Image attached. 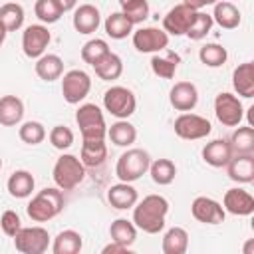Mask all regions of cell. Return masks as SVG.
<instances>
[{
  "instance_id": "obj_1",
  "label": "cell",
  "mask_w": 254,
  "mask_h": 254,
  "mask_svg": "<svg viewBox=\"0 0 254 254\" xmlns=\"http://www.w3.org/2000/svg\"><path fill=\"white\" fill-rule=\"evenodd\" d=\"M169 200L161 194H147L133 206V224L147 234H157L165 228Z\"/></svg>"
},
{
  "instance_id": "obj_2",
  "label": "cell",
  "mask_w": 254,
  "mask_h": 254,
  "mask_svg": "<svg viewBox=\"0 0 254 254\" xmlns=\"http://www.w3.org/2000/svg\"><path fill=\"white\" fill-rule=\"evenodd\" d=\"M64 208V194L62 189H54V187H46L42 189L26 206L28 216L34 222H48L54 216H58Z\"/></svg>"
},
{
  "instance_id": "obj_3",
  "label": "cell",
  "mask_w": 254,
  "mask_h": 254,
  "mask_svg": "<svg viewBox=\"0 0 254 254\" xmlns=\"http://www.w3.org/2000/svg\"><path fill=\"white\" fill-rule=\"evenodd\" d=\"M151 165V157L147 151L143 149H127L115 165V175L121 183H135L137 179H141Z\"/></svg>"
},
{
  "instance_id": "obj_4",
  "label": "cell",
  "mask_w": 254,
  "mask_h": 254,
  "mask_svg": "<svg viewBox=\"0 0 254 254\" xmlns=\"http://www.w3.org/2000/svg\"><path fill=\"white\" fill-rule=\"evenodd\" d=\"M52 177L58 189L71 190L85 179V165L75 155H62L54 165Z\"/></svg>"
},
{
  "instance_id": "obj_5",
  "label": "cell",
  "mask_w": 254,
  "mask_h": 254,
  "mask_svg": "<svg viewBox=\"0 0 254 254\" xmlns=\"http://www.w3.org/2000/svg\"><path fill=\"white\" fill-rule=\"evenodd\" d=\"M75 123L79 127L81 139H105L107 125L101 109L95 103H83L75 111Z\"/></svg>"
},
{
  "instance_id": "obj_6",
  "label": "cell",
  "mask_w": 254,
  "mask_h": 254,
  "mask_svg": "<svg viewBox=\"0 0 254 254\" xmlns=\"http://www.w3.org/2000/svg\"><path fill=\"white\" fill-rule=\"evenodd\" d=\"M103 107L117 119H127L135 113L137 99L131 89L123 85H113L103 93Z\"/></svg>"
},
{
  "instance_id": "obj_7",
  "label": "cell",
  "mask_w": 254,
  "mask_h": 254,
  "mask_svg": "<svg viewBox=\"0 0 254 254\" xmlns=\"http://www.w3.org/2000/svg\"><path fill=\"white\" fill-rule=\"evenodd\" d=\"M212 131V125L206 117L202 115H196V113H181L177 119H175V133L177 137L181 139H187V141H196V139H204L206 135H210Z\"/></svg>"
},
{
  "instance_id": "obj_8",
  "label": "cell",
  "mask_w": 254,
  "mask_h": 254,
  "mask_svg": "<svg viewBox=\"0 0 254 254\" xmlns=\"http://www.w3.org/2000/svg\"><path fill=\"white\" fill-rule=\"evenodd\" d=\"M14 246L22 254H44L50 246V234L42 226L20 228L14 236Z\"/></svg>"
},
{
  "instance_id": "obj_9",
  "label": "cell",
  "mask_w": 254,
  "mask_h": 254,
  "mask_svg": "<svg viewBox=\"0 0 254 254\" xmlns=\"http://www.w3.org/2000/svg\"><path fill=\"white\" fill-rule=\"evenodd\" d=\"M91 89V77L83 69H69L62 79V95L67 103L75 105L87 97Z\"/></svg>"
},
{
  "instance_id": "obj_10",
  "label": "cell",
  "mask_w": 254,
  "mask_h": 254,
  "mask_svg": "<svg viewBox=\"0 0 254 254\" xmlns=\"http://www.w3.org/2000/svg\"><path fill=\"white\" fill-rule=\"evenodd\" d=\"M214 115L222 125L236 127V125H240V121L244 117V107L236 95L222 91L214 99Z\"/></svg>"
},
{
  "instance_id": "obj_11",
  "label": "cell",
  "mask_w": 254,
  "mask_h": 254,
  "mask_svg": "<svg viewBox=\"0 0 254 254\" xmlns=\"http://www.w3.org/2000/svg\"><path fill=\"white\" fill-rule=\"evenodd\" d=\"M194 16H196V10L181 2V4L173 6L165 14V18H163V30L167 34H171V36H185L187 30L190 28Z\"/></svg>"
},
{
  "instance_id": "obj_12",
  "label": "cell",
  "mask_w": 254,
  "mask_h": 254,
  "mask_svg": "<svg viewBox=\"0 0 254 254\" xmlns=\"http://www.w3.org/2000/svg\"><path fill=\"white\" fill-rule=\"evenodd\" d=\"M133 46L141 54H153L161 52L169 46V34L159 28H139L133 32Z\"/></svg>"
},
{
  "instance_id": "obj_13",
  "label": "cell",
  "mask_w": 254,
  "mask_h": 254,
  "mask_svg": "<svg viewBox=\"0 0 254 254\" xmlns=\"http://www.w3.org/2000/svg\"><path fill=\"white\" fill-rule=\"evenodd\" d=\"M50 40H52V36H50V32H48L46 26H42V24H32V26H28V28L24 30V34H22V50H24V54H26L28 58L38 60L40 56H44V52H46Z\"/></svg>"
},
{
  "instance_id": "obj_14",
  "label": "cell",
  "mask_w": 254,
  "mask_h": 254,
  "mask_svg": "<svg viewBox=\"0 0 254 254\" xmlns=\"http://www.w3.org/2000/svg\"><path fill=\"white\" fill-rule=\"evenodd\" d=\"M190 212L202 224H220L224 222V216H226V210L222 208V204L210 196H196L190 204Z\"/></svg>"
},
{
  "instance_id": "obj_15",
  "label": "cell",
  "mask_w": 254,
  "mask_h": 254,
  "mask_svg": "<svg viewBox=\"0 0 254 254\" xmlns=\"http://www.w3.org/2000/svg\"><path fill=\"white\" fill-rule=\"evenodd\" d=\"M169 101L177 111H192L198 103V91L196 85L190 81H179L169 91Z\"/></svg>"
},
{
  "instance_id": "obj_16",
  "label": "cell",
  "mask_w": 254,
  "mask_h": 254,
  "mask_svg": "<svg viewBox=\"0 0 254 254\" xmlns=\"http://www.w3.org/2000/svg\"><path fill=\"white\" fill-rule=\"evenodd\" d=\"M222 208L236 216H248L254 212V196L244 189H228L222 198Z\"/></svg>"
},
{
  "instance_id": "obj_17",
  "label": "cell",
  "mask_w": 254,
  "mask_h": 254,
  "mask_svg": "<svg viewBox=\"0 0 254 254\" xmlns=\"http://www.w3.org/2000/svg\"><path fill=\"white\" fill-rule=\"evenodd\" d=\"M226 173L234 183L248 185L254 181V157L252 155H232L226 163Z\"/></svg>"
},
{
  "instance_id": "obj_18",
  "label": "cell",
  "mask_w": 254,
  "mask_h": 254,
  "mask_svg": "<svg viewBox=\"0 0 254 254\" xmlns=\"http://www.w3.org/2000/svg\"><path fill=\"white\" fill-rule=\"evenodd\" d=\"M101 24L99 10L93 4H81L73 12V28L79 34H93Z\"/></svg>"
},
{
  "instance_id": "obj_19",
  "label": "cell",
  "mask_w": 254,
  "mask_h": 254,
  "mask_svg": "<svg viewBox=\"0 0 254 254\" xmlns=\"http://www.w3.org/2000/svg\"><path fill=\"white\" fill-rule=\"evenodd\" d=\"M232 155H234L232 147L226 139H214V141L206 143L202 149V159L210 167H226V163L230 161Z\"/></svg>"
},
{
  "instance_id": "obj_20",
  "label": "cell",
  "mask_w": 254,
  "mask_h": 254,
  "mask_svg": "<svg viewBox=\"0 0 254 254\" xmlns=\"http://www.w3.org/2000/svg\"><path fill=\"white\" fill-rule=\"evenodd\" d=\"M137 198H139L137 190H135V187H131V183H117V185L109 187V190H107V200L117 210L133 208Z\"/></svg>"
},
{
  "instance_id": "obj_21",
  "label": "cell",
  "mask_w": 254,
  "mask_h": 254,
  "mask_svg": "<svg viewBox=\"0 0 254 254\" xmlns=\"http://www.w3.org/2000/svg\"><path fill=\"white\" fill-rule=\"evenodd\" d=\"M232 85H234V91L246 99L254 95V64L252 62H244L232 71Z\"/></svg>"
},
{
  "instance_id": "obj_22",
  "label": "cell",
  "mask_w": 254,
  "mask_h": 254,
  "mask_svg": "<svg viewBox=\"0 0 254 254\" xmlns=\"http://www.w3.org/2000/svg\"><path fill=\"white\" fill-rule=\"evenodd\" d=\"M24 117V103L16 95H4L0 97V125L14 127Z\"/></svg>"
},
{
  "instance_id": "obj_23",
  "label": "cell",
  "mask_w": 254,
  "mask_h": 254,
  "mask_svg": "<svg viewBox=\"0 0 254 254\" xmlns=\"http://www.w3.org/2000/svg\"><path fill=\"white\" fill-rule=\"evenodd\" d=\"M81 163L85 167H99L107 159V145L103 139H83L81 143Z\"/></svg>"
},
{
  "instance_id": "obj_24",
  "label": "cell",
  "mask_w": 254,
  "mask_h": 254,
  "mask_svg": "<svg viewBox=\"0 0 254 254\" xmlns=\"http://www.w3.org/2000/svg\"><path fill=\"white\" fill-rule=\"evenodd\" d=\"M93 69H95V75L103 81H113L117 79L121 73H123V62L117 54L113 52H107L103 58H99L95 64H93Z\"/></svg>"
},
{
  "instance_id": "obj_25",
  "label": "cell",
  "mask_w": 254,
  "mask_h": 254,
  "mask_svg": "<svg viewBox=\"0 0 254 254\" xmlns=\"http://www.w3.org/2000/svg\"><path fill=\"white\" fill-rule=\"evenodd\" d=\"M210 16H212V22H216L224 30H234L240 24V10L232 2H226V0L216 2L214 12Z\"/></svg>"
},
{
  "instance_id": "obj_26",
  "label": "cell",
  "mask_w": 254,
  "mask_h": 254,
  "mask_svg": "<svg viewBox=\"0 0 254 254\" xmlns=\"http://www.w3.org/2000/svg\"><path fill=\"white\" fill-rule=\"evenodd\" d=\"M36 73L44 81H54L64 73V62L56 54H44L36 62Z\"/></svg>"
},
{
  "instance_id": "obj_27",
  "label": "cell",
  "mask_w": 254,
  "mask_h": 254,
  "mask_svg": "<svg viewBox=\"0 0 254 254\" xmlns=\"http://www.w3.org/2000/svg\"><path fill=\"white\" fill-rule=\"evenodd\" d=\"M34 177H32V173L30 171H14L12 175H10V179H8V183H6V187H8V192L14 196V198H26V196H30L32 194V190H34Z\"/></svg>"
},
{
  "instance_id": "obj_28",
  "label": "cell",
  "mask_w": 254,
  "mask_h": 254,
  "mask_svg": "<svg viewBox=\"0 0 254 254\" xmlns=\"http://www.w3.org/2000/svg\"><path fill=\"white\" fill-rule=\"evenodd\" d=\"M107 137L111 139L113 145L117 147H129L135 143L137 139V129L127 121V119H119L115 121L109 129H107Z\"/></svg>"
},
{
  "instance_id": "obj_29",
  "label": "cell",
  "mask_w": 254,
  "mask_h": 254,
  "mask_svg": "<svg viewBox=\"0 0 254 254\" xmlns=\"http://www.w3.org/2000/svg\"><path fill=\"white\" fill-rule=\"evenodd\" d=\"M163 252L165 254H185L189 248V234L181 226H173L163 236Z\"/></svg>"
},
{
  "instance_id": "obj_30",
  "label": "cell",
  "mask_w": 254,
  "mask_h": 254,
  "mask_svg": "<svg viewBox=\"0 0 254 254\" xmlns=\"http://www.w3.org/2000/svg\"><path fill=\"white\" fill-rule=\"evenodd\" d=\"M179 64H181V56L177 52H167L165 56H153L151 69L155 75H159L163 79H173Z\"/></svg>"
},
{
  "instance_id": "obj_31",
  "label": "cell",
  "mask_w": 254,
  "mask_h": 254,
  "mask_svg": "<svg viewBox=\"0 0 254 254\" xmlns=\"http://www.w3.org/2000/svg\"><path fill=\"white\" fill-rule=\"evenodd\" d=\"M83 246V240H81V234L75 232V230H62L56 238H54V244H52V250L54 254H77Z\"/></svg>"
},
{
  "instance_id": "obj_32",
  "label": "cell",
  "mask_w": 254,
  "mask_h": 254,
  "mask_svg": "<svg viewBox=\"0 0 254 254\" xmlns=\"http://www.w3.org/2000/svg\"><path fill=\"white\" fill-rule=\"evenodd\" d=\"M230 147L234 155H252L254 153V129L252 125L238 127L230 137Z\"/></svg>"
},
{
  "instance_id": "obj_33",
  "label": "cell",
  "mask_w": 254,
  "mask_h": 254,
  "mask_svg": "<svg viewBox=\"0 0 254 254\" xmlns=\"http://www.w3.org/2000/svg\"><path fill=\"white\" fill-rule=\"evenodd\" d=\"M109 236H111V240L131 248V244L137 240V226L127 218H117L109 226Z\"/></svg>"
},
{
  "instance_id": "obj_34",
  "label": "cell",
  "mask_w": 254,
  "mask_h": 254,
  "mask_svg": "<svg viewBox=\"0 0 254 254\" xmlns=\"http://www.w3.org/2000/svg\"><path fill=\"white\" fill-rule=\"evenodd\" d=\"M105 34L113 40H123L133 32V24L125 18L123 12H113L105 18Z\"/></svg>"
},
{
  "instance_id": "obj_35",
  "label": "cell",
  "mask_w": 254,
  "mask_h": 254,
  "mask_svg": "<svg viewBox=\"0 0 254 254\" xmlns=\"http://www.w3.org/2000/svg\"><path fill=\"white\" fill-rule=\"evenodd\" d=\"M24 8L18 2H6L0 6V22L6 32H16L24 24Z\"/></svg>"
},
{
  "instance_id": "obj_36",
  "label": "cell",
  "mask_w": 254,
  "mask_h": 254,
  "mask_svg": "<svg viewBox=\"0 0 254 254\" xmlns=\"http://www.w3.org/2000/svg\"><path fill=\"white\" fill-rule=\"evenodd\" d=\"M149 173H151V179L153 183L157 185H171L175 181V175H177V167L171 159H157L149 165Z\"/></svg>"
},
{
  "instance_id": "obj_37",
  "label": "cell",
  "mask_w": 254,
  "mask_h": 254,
  "mask_svg": "<svg viewBox=\"0 0 254 254\" xmlns=\"http://www.w3.org/2000/svg\"><path fill=\"white\" fill-rule=\"evenodd\" d=\"M198 58L204 65L208 67H220L222 64H226L228 60V52L226 48H222L220 44H206L198 50Z\"/></svg>"
},
{
  "instance_id": "obj_38",
  "label": "cell",
  "mask_w": 254,
  "mask_h": 254,
  "mask_svg": "<svg viewBox=\"0 0 254 254\" xmlns=\"http://www.w3.org/2000/svg\"><path fill=\"white\" fill-rule=\"evenodd\" d=\"M34 12H36L38 20H42L44 24H54L64 14L58 0H38L36 6H34Z\"/></svg>"
},
{
  "instance_id": "obj_39",
  "label": "cell",
  "mask_w": 254,
  "mask_h": 254,
  "mask_svg": "<svg viewBox=\"0 0 254 254\" xmlns=\"http://www.w3.org/2000/svg\"><path fill=\"white\" fill-rule=\"evenodd\" d=\"M212 24H214V22H212V16H210V14L196 10V16H194V20H192V24H190V28L187 30L185 36H189L190 40H202V38H206V34L210 32Z\"/></svg>"
},
{
  "instance_id": "obj_40",
  "label": "cell",
  "mask_w": 254,
  "mask_h": 254,
  "mask_svg": "<svg viewBox=\"0 0 254 254\" xmlns=\"http://www.w3.org/2000/svg\"><path fill=\"white\" fill-rule=\"evenodd\" d=\"M107 52H111L109 46H107V42L95 38V40H89V42L83 44V48H81V60H83L85 64L93 65V64H95L99 58H103Z\"/></svg>"
},
{
  "instance_id": "obj_41",
  "label": "cell",
  "mask_w": 254,
  "mask_h": 254,
  "mask_svg": "<svg viewBox=\"0 0 254 254\" xmlns=\"http://www.w3.org/2000/svg\"><path fill=\"white\" fill-rule=\"evenodd\" d=\"M18 135H20V139L24 143L38 145V143H42L46 139V129H44V125L40 121H26V123H22Z\"/></svg>"
},
{
  "instance_id": "obj_42",
  "label": "cell",
  "mask_w": 254,
  "mask_h": 254,
  "mask_svg": "<svg viewBox=\"0 0 254 254\" xmlns=\"http://www.w3.org/2000/svg\"><path fill=\"white\" fill-rule=\"evenodd\" d=\"M121 12L135 26V24H141L149 16V4H147V0H131L121 6Z\"/></svg>"
},
{
  "instance_id": "obj_43",
  "label": "cell",
  "mask_w": 254,
  "mask_h": 254,
  "mask_svg": "<svg viewBox=\"0 0 254 254\" xmlns=\"http://www.w3.org/2000/svg\"><path fill=\"white\" fill-rule=\"evenodd\" d=\"M50 143L60 149V151H65L73 145V131L65 125H56L52 131H50Z\"/></svg>"
},
{
  "instance_id": "obj_44",
  "label": "cell",
  "mask_w": 254,
  "mask_h": 254,
  "mask_svg": "<svg viewBox=\"0 0 254 254\" xmlns=\"http://www.w3.org/2000/svg\"><path fill=\"white\" fill-rule=\"evenodd\" d=\"M0 228H2V232L6 234V236H16L18 234V230L22 228V222H20V216H18V212H14V210H4L2 212V216H0Z\"/></svg>"
},
{
  "instance_id": "obj_45",
  "label": "cell",
  "mask_w": 254,
  "mask_h": 254,
  "mask_svg": "<svg viewBox=\"0 0 254 254\" xmlns=\"http://www.w3.org/2000/svg\"><path fill=\"white\" fill-rule=\"evenodd\" d=\"M129 254V246H125V244H119V242H115V240H111V244H107V246H103V254Z\"/></svg>"
},
{
  "instance_id": "obj_46",
  "label": "cell",
  "mask_w": 254,
  "mask_h": 254,
  "mask_svg": "<svg viewBox=\"0 0 254 254\" xmlns=\"http://www.w3.org/2000/svg\"><path fill=\"white\" fill-rule=\"evenodd\" d=\"M216 2L218 0H183V4H187V6L194 8V10H200V8H204L208 4H216Z\"/></svg>"
},
{
  "instance_id": "obj_47",
  "label": "cell",
  "mask_w": 254,
  "mask_h": 254,
  "mask_svg": "<svg viewBox=\"0 0 254 254\" xmlns=\"http://www.w3.org/2000/svg\"><path fill=\"white\" fill-rule=\"evenodd\" d=\"M58 2H60V6H62V10H64V12L73 10V8H75V4H77V0H58Z\"/></svg>"
},
{
  "instance_id": "obj_48",
  "label": "cell",
  "mask_w": 254,
  "mask_h": 254,
  "mask_svg": "<svg viewBox=\"0 0 254 254\" xmlns=\"http://www.w3.org/2000/svg\"><path fill=\"white\" fill-rule=\"evenodd\" d=\"M6 34H8V32H6V28H4V26H2V22H0V48H2L4 40H6Z\"/></svg>"
},
{
  "instance_id": "obj_49",
  "label": "cell",
  "mask_w": 254,
  "mask_h": 254,
  "mask_svg": "<svg viewBox=\"0 0 254 254\" xmlns=\"http://www.w3.org/2000/svg\"><path fill=\"white\" fill-rule=\"evenodd\" d=\"M250 250H252V242H248V244H246V248H244V252H246V254H248V252H250Z\"/></svg>"
},
{
  "instance_id": "obj_50",
  "label": "cell",
  "mask_w": 254,
  "mask_h": 254,
  "mask_svg": "<svg viewBox=\"0 0 254 254\" xmlns=\"http://www.w3.org/2000/svg\"><path fill=\"white\" fill-rule=\"evenodd\" d=\"M127 2H131V0H119V6H123V4H127Z\"/></svg>"
},
{
  "instance_id": "obj_51",
  "label": "cell",
  "mask_w": 254,
  "mask_h": 254,
  "mask_svg": "<svg viewBox=\"0 0 254 254\" xmlns=\"http://www.w3.org/2000/svg\"><path fill=\"white\" fill-rule=\"evenodd\" d=\"M0 169H2V159H0Z\"/></svg>"
}]
</instances>
